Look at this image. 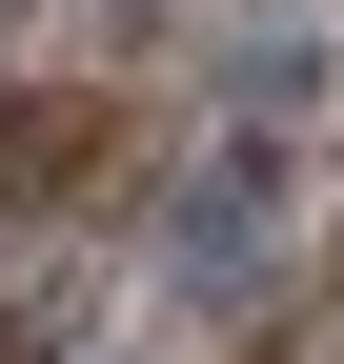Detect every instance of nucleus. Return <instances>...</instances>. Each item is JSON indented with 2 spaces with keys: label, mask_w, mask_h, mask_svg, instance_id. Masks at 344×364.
<instances>
[{
  "label": "nucleus",
  "mask_w": 344,
  "mask_h": 364,
  "mask_svg": "<svg viewBox=\"0 0 344 364\" xmlns=\"http://www.w3.org/2000/svg\"><path fill=\"white\" fill-rule=\"evenodd\" d=\"M264 223H284V142H223V162L183 182V223H162V263H183V284L223 304L243 263H264Z\"/></svg>",
  "instance_id": "nucleus-1"
}]
</instances>
